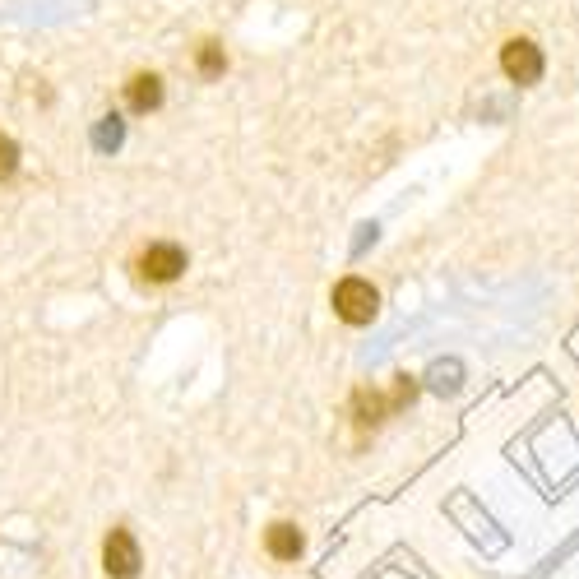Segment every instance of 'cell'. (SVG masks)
I'll return each mask as SVG.
<instances>
[{"label":"cell","mask_w":579,"mask_h":579,"mask_svg":"<svg viewBox=\"0 0 579 579\" xmlns=\"http://www.w3.org/2000/svg\"><path fill=\"white\" fill-rule=\"evenodd\" d=\"M329 306H334V315H339L343 325L362 329V325H371V320H376L380 292H376V283H371V278L348 274V278H339V283H334V292H329Z\"/></svg>","instance_id":"cell-1"},{"label":"cell","mask_w":579,"mask_h":579,"mask_svg":"<svg viewBox=\"0 0 579 579\" xmlns=\"http://www.w3.org/2000/svg\"><path fill=\"white\" fill-rule=\"evenodd\" d=\"M501 70L510 84H538L542 79V47L529 38H510L501 47Z\"/></svg>","instance_id":"cell-5"},{"label":"cell","mask_w":579,"mask_h":579,"mask_svg":"<svg viewBox=\"0 0 579 579\" xmlns=\"http://www.w3.org/2000/svg\"><path fill=\"white\" fill-rule=\"evenodd\" d=\"M121 98H126V112L153 116L158 107H163V98H167L163 75H158V70H135V75L121 84Z\"/></svg>","instance_id":"cell-6"},{"label":"cell","mask_w":579,"mask_h":579,"mask_svg":"<svg viewBox=\"0 0 579 579\" xmlns=\"http://www.w3.org/2000/svg\"><path fill=\"white\" fill-rule=\"evenodd\" d=\"M139 566H144V552H139L135 533L126 524H116L102 538V570H107V579H139Z\"/></svg>","instance_id":"cell-4"},{"label":"cell","mask_w":579,"mask_h":579,"mask_svg":"<svg viewBox=\"0 0 579 579\" xmlns=\"http://www.w3.org/2000/svg\"><path fill=\"white\" fill-rule=\"evenodd\" d=\"M121 139H126V126H121V116H102L98 130H93V149L98 153H116L121 149Z\"/></svg>","instance_id":"cell-9"},{"label":"cell","mask_w":579,"mask_h":579,"mask_svg":"<svg viewBox=\"0 0 579 579\" xmlns=\"http://www.w3.org/2000/svg\"><path fill=\"white\" fill-rule=\"evenodd\" d=\"M417 385L408 376H394V390L380 394V390H357L353 394V417L357 427H376V422H385V417L394 413V408H403V403H413Z\"/></svg>","instance_id":"cell-3"},{"label":"cell","mask_w":579,"mask_h":579,"mask_svg":"<svg viewBox=\"0 0 579 579\" xmlns=\"http://www.w3.org/2000/svg\"><path fill=\"white\" fill-rule=\"evenodd\" d=\"M186 269H190V255H186V246H177V241H149V246L135 255V278L149 283V288L177 283Z\"/></svg>","instance_id":"cell-2"},{"label":"cell","mask_w":579,"mask_h":579,"mask_svg":"<svg viewBox=\"0 0 579 579\" xmlns=\"http://www.w3.org/2000/svg\"><path fill=\"white\" fill-rule=\"evenodd\" d=\"M302 552H306V538H302L297 524L274 519V524L265 529V556H269V561H283V566H288V561H297Z\"/></svg>","instance_id":"cell-7"},{"label":"cell","mask_w":579,"mask_h":579,"mask_svg":"<svg viewBox=\"0 0 579 579\" xmlns=\"http://www.w3.org/2000/svg\"><path fill=\"white\" fill-rule=\"evenodd\" d=\"M195 75L200 79H223L227 75V47L218 38H204L195 47Z\"/></svg>","instance_id":"cell-8"},{"label":"cell","mask_w":579,"mask_h":579,"mask_svg":"<svg viewBox=\"0 0 579 579\" xmlns=\"http://www.w3.org/2000/svg\"><path fill=\"white\" fill-rule=\"evenodd\" d=\"M14 172H19V144L0 130V181H14Z\"/></svg>","instance_id":"cell-10"}]
</instances>
